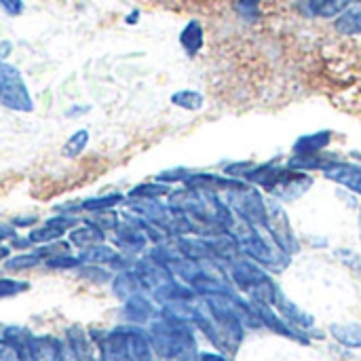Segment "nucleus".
<instances>
[{
  "label": "nucleus",
  "instance_id": "f257e3e1",
  "mask_svg": "<svg viewBox=\"0 0 361 361\" xmlns=\"http://www.w3.org/2000/svg\"><path fill=\"white\" fill-rule=\"evenodd\" d=\"M152 351L167 361H195V338L186 322L163 317L150 326Z\"/></svg>",
  "mask_w": 361,
  "mask_h": 361
},
{
  "label": "nucleus",
  "instance_id": "f03ea898",
  "mask_svg": "<svg viewBox=\"0 0 361 361\" xmlns=\"http://www.w3.org/2000/svg\"><path fill=\"white\" fill-rule=\"evenodd\" d=\"M228 264H231V277L235 279L239 290L250 294L252 300L273 305L277 286L271 281V277L258 264H254L250 260H243V258H237V260H233Z\"/></svg>",
  "mask_w": 361,
  "mask_h": 361
},
{
  "label": "nucleus",
  "instance_id": "7ed1b4c3",
  "mask_svg": "<svg viewBox=\"0 0 361 361\" xmlns=\"http://www.w3.org/2000/svg\"><path fill=\"white\" fill-rule=\"evenodd\" d=\"M0 104L15 112L34 110V99L21 78V72L11 63H0Z\"/></svg>",
  "mask_w": 361,
  "mask_h": 361
},
{
  "label": "nucleus",
  "instance_id": "20e7f679",
  "mask_svg": "<svg viewBox=\"0 0 361 361\" xmlns=\"http://www.w3.org/2000/svg\"><path fill=\"white\" fill-rule=\"evenodd\" d=\"M226 201L233 207V212H237L241 216V220H247L254 226H264L267 228L269 207H267L262 195L256 188L241 186L237 190H231Z\"/></svg>",
  "mask_w": 361,
  "mask_h": 361
},
{
  "label": "nucleus",
  "instance_id": "39448f33",
  "mask_svg": "<svg viewBox=\"0 0 361 361\" xmlns=\"http://www.w3.org/2000/svg\"><path fill=\"white\" fill-rule=\"evenodd\" d=\"M269 207V218H267V228L271 231L277 247L283 252V254H296L300 247H298V241L294 237V231L290 226V220L286 216V212L279 207V205H267Z\"/></svg>",
  "mask_w": 361,
  "mask_h": 361
},
{
  "label": "nucleus",
  "instance_id": "423d86ee",
  "mask_svg": "<svg viewBox=\"0 0 361 361\" xmlns=\"http://www.w3.org/2000/svg\"><path fill=\"white\" fill-rule=\"evenodd\" d=\"M66 341L72 345L80 361H102V334L97 338V332H85L82 328L72 326Z\"/></svg>",
  "mask_w": 361,
  "mask_h": 361
},
{
  "label": "nucleus",
  "instance_id": "0eeeda50",
  "mask_svg": "<svg viewBox=\"0 0 361 361\" xmlns=\"http://www.w3.org/2000/svg\"><path fill=\"white\" fill-rule=\"evenodd\" d=\"M186 188H192V190H203V192H218V190H237L243 184V180H233V178H222V176H216V173H188V178L184 180Z\"/></svg>",
  "mask_w": 361,
  "mask_h": 361
},
{
  "label": "nucleus",
  "instance_id": "6e6552de",
  "mask_svg": "<svg viewBox=\"0 0 361 361\" xmlns=\"http://www.w3.org/2000/svg\"><path fill=\"white\" fill-rule=\"evenodd\" d=\"M324 176L353 192L361 195V165L355 163H343V161H332L330 165H326L324 169Z\"/></svg>",
  "mask_w": 361,
  "mask_h": 361
},
{
  "label": "nucleus",
  "instance_id": "1a4fd4ad",
  "mask_svg": "<svg viewBox=\"0 0 361 361\" xmlns=\"http://www.w3.org/2000/svg\"><path fill=\"white\" fill-rule=\"evenodd\" d=\"M102 361H129V332L116 328L102 334Z\"/></svg>",
  "mask_w": 361,
  "mask_h": 361
},
{
  "label": "nucleus",
  "instance_id": "9d476101",
  "mask_svg": "<svg viewBox=\"0 0 361 361\" xmlns=\"http://www.w3.org/2000/svg\"><path fill=\"white\" fill-rule=\"evenodd\" d=\"M252 307H254V311L258 313V317H260V322H262V326H267V328H271L273 332H277V334H281V336H288V338H296V341H300V343H309L290 322H281L273 311H271V305H267V302H258V300H252Z\"/></svg>",
  "mask_w": 361,
  "mask_h": 361
},
{
  "label": "nucleus",
  "instance_id": "9b49d317",
  "mask_svg": "<svg viewBox=\"0 0 361 361\" xmlns=\"http://www.w3.org/2000/svg\"><path fill=\"white\" fill-rule=\"evenodd\" d=\"M146 241L148 237L144 235V231L133 224V222H127V224H118L116 226V237H114V243L127 252V254H135V252H142L146 247Z\"/></svg>",
  "mask_w": 361,
  "mask_h": 361
},
{
  "label": "nucleus",
  "instance_id": "f8f14e48",
  "mask_svg": "<svg viewBox=\"0 0 361 361\" xmlns=\"http://www.w3.org/2000/svg\"><path fill=\"white\" fill-rule=\"evenodd\" d=\"M273 307H277V311L294 326V328H313V317L309 313H305L302 309H298L279 288L275 292V298H273Z\"/></svg>",
  "mask_w": 361,
  "mask_h": 361
},
{
  "label": "nucleus",
  "instance_id": "ddd939ff",
  "mask_svg": "<svg viewBox=\"0 0 361 361\" xmlns=\"http://www.w3.org/2000/svg\"><path fill=\"white\" fill-rule=\"evenodd\" d=\"M61 341L53 336H32L27 347V361H55Z\"/></svg>",
  "mask_w": 361,
  "mask_h": 361
},
{
  "label": "nucleus",
  "instance_id": "4468645a",
  "mask_svg": "<svg viewBox=\"0 0 361 361\" xmlns=\"http://www.w3.org/2000/svg\"><path fill=\"white\" fill-rule=\"evenodd\" d=\"M336 32L345 34V36H355L361 34V0L351 2L334 21Z\"/></svg>",
  "mask_w": 361,
  "mask_h": 361
},
{
  "label": "nucleus",
  "instance_id": "2eb2a0df",
  "mask_svg": "<svg viewBox=\"0 0 361 361\" xmlns=\"http://www.w3.org/2000/svg\"><path fill=\"white\" fill-rule=\"evenodd\" d=\"M178 252L180 256L188 258V260H216L207 239H186V237H180L178 239Z\"/></svg>",
  "mask_w": 361,
  "mask_h": 361
},
{
  "label": "nucleus",
  "instance_id": "dca6fc26",
  "mask_svg": "<svg viewBox=\"0 0 361 361\" xmlns=\"http://www.w3.org/2000/svg\"><path fill=\"white\" fill-rule=\"evenodd\" d=\"M104 241V231L91 222H85L82 226H76L70 231V243L80 247V250H87V247H93V245H99Z\"/></svg>",
  "mask_w": 361,
  "mask_h": 361
},
{
  "label": "nucleus",
  "instance_id": "f3484780",
  "mask_svg": "<svg viewBox=\"0 0 361 361\" xmlns=\"http://www.w3.org/2000/svg\"><path fill=\"white\" fill-rule=\"evenodd\" d=\"M152 315H154V309L142 294H133L131 298L125 300V317L131 324H146L152 319Z\"/></svg>",
  "mask_w": 361,
  "mask_h": 361
},
{
  "label": "nucleus",
  "instance_id": "a211bd4d",
  "mask_svg": "<svg viewBox=\"0 0 361 361\" xmlns=\"http://www.w3.org/2000/svg\"><path fill=\"white\" fill-rule=\"evenodd\" d=\"M129 332V361H152V345L148 334L137 328H127Z\"/></svg>",
  "mask_w": 361,
  "mask_h": 361
},
{
  "label": "nucleus",
  "instance_id": "6ab92c4d",
  "mask_svg": "<svg viewBox=\"0 0 361 361\" xmlns=\"http://www.w3.org/2000/svg\"><path fill=\"white\" fill-rule=\"evenodd\" d=\"M112 290H114L116 298L127 300L133 294H140V290H144V286H142L140 277L135 275V271H121L112 281Z\"/></svg>",
  "mask_w": 361,
  "mask_h": 361
},
{
  "label": "nucleus",
  "instance_id": "aec40b11",
  "mask_svg": "<svg viewBox=\"0 0 361 361\" xmlns=\"http://www.w3.org/2000/svg\"><path fill=\"white\" fill-rule=\"evenodd\" d=\"M330 137H332V133H330V131H319V133H313V135L300 137V140L294 144V154H296V157H311V154H319V152L330 144Z\"/></svg>",
  "mask_w": 361,
  "mask_h": 361
},
{
  "label": "nucleus",
  "instance_id": "412c9836",
  "mask_svg": "<svg viewBox=\"0 0 361 361\" xmlns=\"http://www.w3.org/2000/svg\"><path fill=\"white\" fill-rule=\"evenodd\" d=\"M330 334L349 349H361V326L360 324H332Z\"/></svg>",
  "mask_w": 361,
  "mask_h": 361
},
{
  "label": "nucleus",
  "instance_id": "4be33fe9",
  "mask_svg": "<svg viewBox=\"0 0 361 361\" xmlns=\"http://www.w3.org/2000/svg\"><path fill=\"white\" fill-rule=\"evenodd\" d=\"M180 42H182V47H184V51L188 55H197L199 49L203 47V27H201V23L190 21L180 34Z\"/></svg>",
  "mask_w": 361,
  "mask_h": 361
},
{
  "label": "nucleus",
  "instance_id": "5701e85b",
  "mask_svg": "<svg viewBox=\"0 0 361 361\" xmlns=\"http://www.w3.org/2000/svg\"><path fill=\"white\" fill-rule=\"evenodd\" d=\"M123 199H125V197H123L121 192H110V195H102V197H91V199L80 201V205H78L76 209L95 214V212H104V209L116 207L118 203H123Z\"/></svg>",
  "mask_w": 361,
  "mask_h": 361
},
{
  "label": "nucleus",
  "instance_id": "b1692460",
  "mask_svg": "<svg viewBox=\"0 0 361 361\" xmlns=\"http://www.w3.org/2000/svg\"><path fill=\"white\" fill-rule=\"evenodd\" d=\"M118 254L112 250V247H108V245H104V243H99V245H93V247H87V250H82L80 252V262L82 264H112V260L116 258Z\"/></svg>",
  "mask_w": 361,
  "mask_h": 361
},
{
  "label": "nucleus",
  "instance_id": "393cba45",
  "mask_svg": "<svg viewBox=\"0 0 361 361\" xmlns=\"http://www.w3.org/2000/svg\"><path fill=\"white\" fill-rule=\"evenodd\" d=\"M355 0H309V11L319 17H338Z\"/></svg>",
  "mask_w": 361,
  "mask_h": 361
},
{
  "label": "nucleus",
  "instance_id": "a878e982",
  "mask_svg": "<svg viewBox=\"0 0 361 361\" xmlns=\"http://www.w3.org/2000/svg\"><path fill=\"white\" fill-rule=\"evenodd\" d=\"M63 235H66V228H63V226H57V224H53V222L47 220L44 226H38V228H34V231L30 233V241H32V243L44 245V243L59 241Z\"/></svg>",
  "mask_w": 361,
  "mask_h": 361
},
{
  "label": "nucleus",
  "instance_id": "bb28decb",
  "mask_svg": "<svg viewBox=\"0 0 361 361\" xmlns=\"http://www.w3.org/2000/svg\"><path fill=\"white\" fill-rule=\"evenodd\" d=\"M87 144H89V131H87V129H78V131H74V133L66 140V144H63V148H61V154H63L66 159H76V157L87 148Z\"/></svg>",
  "mask_w": 361,
  "mask_h": 361
},
{
  "label": "nucleus",
  "instance_id": "cd10ccee",
  "mask_svg": "<svg viewBox=\"0 0 361 361\" xmlns=\"http://www.w3.org/2000/svg\"><path fill=\"white\" fill-rule=\"evenodd\" d=\"M2 341H6L8 345L17 347V349L25 355V360H27V347H30L32 334H30L25 328H17V326L4 328V338H2Z\"/></svg>",
  "mask_w": 361,
  "mask_h": 361
},
{
  "label": "nucleus",
  "instance_id": "c85d7f7f",
  "mask_svg": "<svg viewBox=\"0 0 361 361\" xmlns=\"http://www.w3.org/2000/svg\"><path fill=\"white\" fill-rule=\"evenodd\" d=\"M171 104H176L178 108H184V110H201L203 108V95L199 91H192V89H182V91L171 95Z\"/></svg>",
  "mask_w": 361,
  "mask_h": 361
},
{
  "label": "nucleus",
  "instance_id": "c756f323",
  "mask_svg": "<svg viewBox=\"0 0 361 361\" xmlns=\"http://www.w3.org/2000/svg\"><path fill=\"white\" fill-rule=\"evenodd\" d=\"M169 186L165 184H140L135 186L129 197L131 199H159V197H169Z\"/></svg>",
  "mask_w": 361,
  "mask_h": 361
},
{
  "label": "nucleus",
  "instance_id": "7c9ffc66",
  "mask_svg": "<svg viewBox=\"0 0 361 361\" xmlns=\"http://www.w3.org/2000/svg\"><path fill=\"white\" fill-rule=\"evenodd\" d=\"M40 262V256L34 252V254H19L15 258H6L4 260V269L6 271H25V269H32Z\"/></svg>",
  "mask_w": 361,
  "mask_h": 361
},
{
  "label": "nucleus",
  "instance_id": "2f4dec72",
  "mask_svg": "<svg viewBox=\"0 0 361 361\" xmlns=\"http://www.w3.org/2000/svg\"><path fill=\"white\" fill-rule=\"evenodd\" d=\"M91 224L99 226L102 231H116L118 226V216L114 209H104V212H95V216L89 220Z\"/></svg>",
  "mask_w": 361,
  "mask_h": 361
},
{
  "label": "nucleus",
  "instance_id": "473e14b6",
  "mask_svg": "<svg viewBox=\"0 0 361 361\" xmlns=\"http://www.w3.org/2000/svg\"><path fill=\"white\" fill-rule=\"evenodd\" d=\"M30 290L27 281H15V279H0V300L19 296Z\"/></svg>",
  "mask_w": 361,
  "mask_h": 361
},
{
  "label": "nucleus",
  "instance_id": "72a5a7b5",
  "mask_svg": "<svg viewBox=\"0 0 361 361\" xmlns=\"http://www.w3.org/2000/svg\"><path fill=\"white\" fill-rule=\"evenodd\" d=\"M80 258H74L70 254H61V256H53V258H47V267L49 269H55V271H66V269H76L80 267Z\"/></svg>",
  "mask_w": 361,
  "mask_h": 361
},
{
  "label": "nucleus",
  "instance_id": "f704fd0d",
  "mask_svg": "<svg viewBox=\"0 0 361 361\" xmlns=\"http://www.w3.org/2000/svg\"><path fill=\"white\" fill-rule=\"evenodd\" d=\"M237 11L243 19L247 21H256L260 15V0H237Z\"/></svg>",
  "mask_w": 361,
  "mask_h": 361
},
{
  "label": "nucleus",
  "instance_id": "c9c22d12",
  "mask_svg": "<svg viewBox=\"0 0 361 361\" xmlns=\"http://www.w3.org/2000/svg\"><path fill=\"white\" fill-rule=\"evenodd\" d=\"M80 277L91 279L93 283H106V281H110V273H108V271H104V269H99L97 264L82 267V269H80Z\"/></svg>",
  "mask_w": 361,
  "mask_h": 361
},
{
  "label": "nucleus",
  "instance_id": "e433bc0d",
  "mask_svg": "<svg viewBox=\"0 0 361 361\" xmlns=\"http://www.w3.org/2000/svg\"><path fill=\"white\" fill-rule=\"evenodd\" d=\"M70 245L66 241H53V243H44V247L36 250V254L40 258H53V256H61V254H68Z\"/></svg>",
  "mask_w": 361,
  "mask_h": 361
},
{
  "label": "nucleus",
  "instance_id": "4c0bfd02",
  "mask_svg": "<svg viewBox=\"0 0 361 361\" xmlns=\"http://www.w3.org/2000/svg\"><path fill=\"white\" fill-rule=\"evenodd\" d=\"M0 361H27V360H25V355H23L17 347L8 345L6 341H0Z\"/></svg>",
  "mask_w": 361,
  "mask_h": 361
},
{
  "label": "nucleus",
  "instance_id": "58836bf2",
  "mask_svg": "<svg viewBox=\"0 0 361 361\" xmlns=\"http://www.w3.org/2000/svg\"><path fill=\"white\" fill-rule=\"evenodd\" d=\"M0 8L11 15V17H17L23 13V0H0Z\"/></svg>",
  "mask_w": 361,
  "mask_h": 361
},
{
  "label": "nucleus",
  "instance_id": "ea45409f",
  "mask_svg": "<svg viewBox=\"0 0 361 361\" xmlns=\"http://www.w3.org/2000/svg\"><path fill=\"white\" fill-rule=\"evenodd\" d=\"M55 361H80V360H78L76 351L72 349V345L66 341V343H61V347H59V351H57V357H55Z\"/></svg>",
  "mask_w": 361,
  "mask_h": 361
},
{
  "label": "nucleus",
  "instance_id": "a19ab883",
  "mask_svg": "<svg viewBox=\"0 0 361 361\" xmlns=\"http://www.w3.org/2000/svg\"><path fill=\"white\" fill-rule=\"evenodd\" d=\"M36 222V216H23V218H15L13 226H32Z\"/></svg>",
  "mask_w": 361,
  "mask_h": 361
},
{
  "label": "nucleus",
  "instance_id": "79ce46f5",
  "mask_svg": "<svg viewBox=\"0 0 361 361\" xmlns=\"http://www.w3.org/2000/svg\"><path fill=\"white\" fill-rule=\"evenodd\" d=\"M8 237H15V226L13 224H0V241L8 239Z\"/></svg>",
  "mask_w": 361,
  "mask_h": 361
},
{
  "label": "nucleus",
  "instance_id": "37998d69",
  "mask_svg": "<svg viewBox=\"0 0 361 361\" xmlns=\"http://www.w3.org/2000/svg\"><path fill=\"white\" fill-rule=\"evenodd\" d=\"M11 42L8 40H4V42H0V63H4V59L11 55Z\"/></svg>",
  "mask_w": 361,
  "mask_h": 361
},
{
  "label": "nucleus",
  "instance_id": "c03bdc74",
  "mask_svg": "<svg viewBox=\"0 0 361 361\" xmlns=\"http://www.w3.org/2000/svg\"><path fill=\"white\" fill-rule=\"evenodd\" d=\"M91 108L89 106H74V108H70V110H66V116H78V114H85V112H89Z\"/></svg>",
  "mask_w": 361,
  "mask_h": 361
},
{
  "label": "nucleus",
  "instance_id": "a18cd8bd",
  "mask_svg": "<svg viewBox=\"0 0 361 361\" xmlns=\"http://www.w3.org/2000/svg\"><path fill=\"white\" fill-rule=\"evenodd\" d=\"M199 361H226V357H222L218 353H201Z\"/></svg>",
  "mask_w": 361,
  "mask_h": 361
},
{
  "label": "nucleus",
  "instance_id": "49530a36",
  "mask_svg": "<svg viewBox=\"0 0 361 361\" xmlns=\"http://www.w3.org/2000/svg\"><path fill=\"white\" fill-rule=\"evenodd\" d=\"M27 245H32L30 237L27 239H13V247H27Z\"/></svg>",
  "mask_w": 361,
  "mask_h": 361
},
{
  "label": "nucleus",
  "instance_id": "de8ad7c7",
  "mask_svg": "<svg viewBox=\"0 0 361 361\" xmlns=\"http://www.w3.org/2000/svg\"><path fill=\"white\" fill-rule=\"evenodd\" d=\"M8 258V247L0 245V260H6Z\"/></svg>",
  "mask_w": 361,
  "mask_h": 361
},
{
  "label": "nucleus",
  "instance_id": "09e8293b",
  "mask_svg": "<svg viewBox=\"0 0 361 361\" xmlns=\"http://www.w3.org/2000/svg\"><path fill=\"white\" fill-rule=\"evenodd\" d=\"M4 338V328H0V341Z\"/></svg>",
  "mask_w": 361,
  "mask_h": 361
},
{
  "label": "nucleus",
  "instance_id": "8fccbe9b",
  "mask_svg": "<svg viewBox=\"0 0 361 361\" xmlns=\"http://www.w3.org/2000/svg\"><path fill=\"white\" fill-rule=\"evenodd\" d=\"M360 231H361V212H360Z\"/></svg>",
  "mask_w": 361,
  "mask_h": 361
}]
</instances>
